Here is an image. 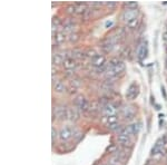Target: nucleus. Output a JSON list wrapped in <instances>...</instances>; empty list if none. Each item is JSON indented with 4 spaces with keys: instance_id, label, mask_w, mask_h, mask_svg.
Segmentation results:
<instances>
[{
    "instance_id": "1",
    "label": "nucleus",
    "mask_w": 167,
    "mask_h": 165,
    "mask_svg": "<svg viewBox=\"0 0 167 165\" xmlns=\"http://www.w3.org/2000/svg\"><path fill=\"white\" fill-rule=\"evenodd\" d=\"M137 14H138V11H137L136 9H126V10L123 12L121 18H123L126 22H128L130 20L137 18Z\"/></svg>"
},
{
    "instance_id": "2",
    "label": "nucleus",
    "mask_w": 167,
    "mask_h": 165,
    "mask_svg": "<svg viewBox=\"0 0 167 165\" xmlns=\"http://www.w3.org/2000/svg\"><path fill=\"white\" fill-rule=\"evenodd\" d=\"M73 136V128L69 127V126H66V127H62L60 133H59V137L62 141H67L69 140L70 137Z\"/></svg>"
},
{
    "instance_id": "3",
    "label": "nucleus",
    "mask_w": 167,
    "mask_h": 165,
    "mask_svg": "<svg viewBox=\"0 0 167 165\" xmlns=\"http://www.w3.org/2000/svg\"><path fill=\"white\" fill-rule=\"evenodd\" d=\"M105 64H106L105 56H103V55H96L93 58V65L95 67H98V68H100V67L105 66Z\"/></svg>"
},
{
    "instance_id": "4",
    "label": "nucleus",
    "mask_w": 167,
    "mask_h": 165,
    "mask_svg": "<svg viewBox=\"0 0 167 165\" xmlns=\"http://www.w3.org/2000/svg\"><path fill=\"white\" fill-rule=\"evenodd\" d=\"M62 65L65 67V69H68V70H71V69L76 68V66H77L76 60L74 58H71V57H68V58L65 59V62H64Z\"/></svg>"
},
{
    "instance_id": "5",
    "label": "nucleus",
    "mask_w": 167,
    "mask_h": 165,
    "mask_svg": "<svg viewBox=\"0 0 167 165\" xmlns=\"http://www.w3.org/2000/svg\"><path fill=\"white\" fill-rule=\"evenodd\" d=\"M137 95H138V89H137V86L135 85V84H133V85L129 86L126 96H127V98H129V99H134L135 97H137Z\"/></svg>"
},
{
    "instance_id": "6",
    "label": "nucleus",
    "mask_w": 167,
    "mask_h": 165,
    "mask_svg": "<svg viewBox=\"0 0 167 165\" xmlns=\"http://www.w3.org/2000/svg\"><path fill=\"white\" fill-rule=\"evenodd\" d=\"M146 54H147V45H146V43H142L139 45L138 51H137L138 58H139V59H144L145 57H146Z\"/></svg>"
},
{
    "instance_id": "7",
    "label": "nucleus",
    "mask_w": 167,
    "mask_h": 165,
    "mask_svg": "<svg viewBox=\"0 0 167 165\" xmlns=\"http://www.w3.org/2000/svg\"><path fill=\"white\" fill-rule=\"evenodd\" d=\"M104 113H105V115H107V117L114 116L116 114V108L110 104H106L105 107H104Z\"/></svg>"
},
{
    "instance_id": "8",
    "label": "nucleus",
    "mask_w": 167,
    "mask_h": 165,
    "mask_svg": "<svg viewBox=\"0 0 167 165\" xmlns=\"http://www.w3.org/2000/svg\"><path fill=\"white\" fill-rule=\"evenodd\" d=\"M164 140H158V141L156 142V144H155V146L153 147V149H152V153L155 155V154H157V153H160V152H162V149H163V146H164Z\"/></svg>"
},
{
    "instance_id": "9",
    "label": "nucleus",
    "mask_w": 167,
    "mask_h": 165,
    "mask_svg": "<svg viewBox=\"0 0 167 165\" xmlns=\"http://www.w3.org/2000/svg\"><path fill=\"white\" fill-rule=\"evenodd\" d=\"M117 142L121 145H127L130 143V137L128 135H118L117 136Z\"/></svg>"
},
{
    "instance_id": "10",
    "label": "nucleus",
    "mask_w": 167,
    "mask_h": 165,
    "mask_svg": "<svg viewBox=\"0 0 167 165\" xmlns=\"http://www.w3.org/2000/svg\"><path fill=\"white\" fill-rule=\"evenodd\" d=\"M54 91L57 92V93H62V92H65V85H64V82H60V80L55 82Z\"/></svg>"
},
{
    "instance_id": "11",
    "label": "nucleus",
    "mask_w": 167,
    "mask_h": 165,
    "mask_svg": "<svg viewBox=\"0 0 167 165\" xmlns=\"http://www.w3.org/2000/svg\"><path fill=\"white\" fill-rule=\"evenodd\" d=\"M64 59H62L61 55L60 54H55L54 56H52V64L54 65H60V64H64Z\"/></svg>"
},
{
    "instance_id": "12",
    "label": "nucleus",
    "mask_w": 167,
    "mask_h": 165,
    "mask_svg": "<svg viewBox=\"0 0 167 165\" xmlns=\"http://www.w3.org/2000/svg\"><path fill=\"white\" fill-rule=\"evenodd\" d=\"M55 39H56V43L57 44H62L66 39V36L64 32H57L56 36H55Z\"/></svg>"
},
{
    "instance_id": "13",
    "label": "nucleus",
    "mask_w": 167,
    "mask_h": 165,
    "mask_svg": "<svg viewBox=\"0 0 167 165\" xmlns=\"http://www.w3.org/2000/svg\"><path fill=\"white\" fill-rule=\"evenodd\" d=\"M68 118L71 121H76L78 118V113L75 110H68Z\"/></svg>"
},
{
    "instance_id": "14",
    "label": "nucleus",
    "mask_w": 167,
    "mask_h": 165,
    "mask_svg": "<svg viewBox=\"0 0 167 165\" xmlns=\"http://www.w3.org/2000/svg\"><path fill=\"white\" fill-rule=\"evenodd\" d=\"M127 26H128L130 29H135V28L138 26V18H135V19L128 21V22H127Z\"/></svg>"
},
{
    "instance_id": "15",
    "label": "nucleus",
    "mask_w": 167,
    "mask_h": 165,
    "mask_svg": "<svg viewBox=\"0 0 167 165\" xmlns=\"http://www.w3.org/2000/svg\"><path fill=\"white\" fill-rule=\"evenodd\" d=\"M125 6L127 7V9H136L137 8V2L133 1V2H125Z\"/></svg>"
},
{
    "instance_id": "16",
    "label": "nucleus",
    "mask_w": 167,
    "mask_h": 165,
    "mask_svg": "<svg viewBox=\"0 0 167 165\" xmlns=\"http://www.w3.org/2000/svg\"><path fill=\"white\" fill-rule=\"evenodd\" d=\"M107 123H108V125H110V124H116L117 123V116L116 115L107 117Z\"/></svg>"
},
{
    "instance_id": "17",
    "label": "nucleus",
    "mask_w": 167,
    "mask_h": 165,
    "mask_svg": "<svg viewBox=\"0 0 167 165\" xmlns=\"http://www.w3.org/2000/svg\"><path fill=\"white\" fill-rule=\"evenodd\" d=\"M67 12H68V14H75V12H76V7H75L74 4L68 6V7H67Z\"/></svg>"
},
{
    "instance_id": "18",
    "label": "nucleus",
    "mask_w": 167,
    "mask_h": 165,
    "mask_svg": "<svg viewBox=\"0 0 167 165\" xmlns=\"http://www.w3.org/2000/svg\"><path fill=\"white\" fill-rule=\"evenodd\" d=\"M70 41L71 43H74V41H77L78 40V35H76V34H71V36H70Z\"/></svg>"
},
{
    "instance_id": "19",
    "label": "nucleus",
    "mask_w": 167,
    "mask_h": 165,
    "mask_svg": "<svg viewBox=\"0 0 167 165\" xmlns=\"http://www.w3.org/2000/svg\"><path fill=\"white\" fill-rule=\"evenodd\" d=\"M116 145H112L110 146V147H108V148H107V151H108L109 153H113V152H115V151H116Z\"/></svg>"
},
{
    "instance_id": "20",
    "label": "nucleus",
    "mask_w": 167,
    "mask_h": 165,
    "mask_svg": "<svg viewBox=\"0 0 167 165\" xmlns=\"http://www.w3.org/2000/svg\"><path fill=\"white\" fill-rule=\"evenodd\" d=\"M51 132H52V140H55V137H56V133H55V128H52V130H51Z\"/></svg>"
},
{
    "instance_id": "21",
    "label": "nucleus",
    "mask_w": 167,
    "mask_h": 165,
    "mask_svg": "<svg viewBox=\"0 0 167 165\" xmlns=\"http://www.w3.org/2000/svg\"><path fill=\"white\" fill-rule=\"evenodd\" d=\"M108 6H110V7H114V6H116V4H115V2H108Z\"/></svg>"
},
{
    "instance_id": "22",
    "label": "nucleus",
    "mask_w": 167,
    "mask_h": 165,
    "mask_svg": "<svg viewBox=\"0 0 167 165\" xmlns=\"http://www.w3.org/2000/svg\"><path fill=\"white\" fill-rule=\"evenodd\" d=\"M164 40H165V41L167 43V34H165V35H164Z\"/></svg>"
},
{
    "instance_id": "23",
    "label": "nucleus",
    "mask_w": 167,
    "mask_h": 165,
    "mask_svg": "<svg viewBox=\"0 0 167 165\" xmlns=\"http://www.w3.org/2000/svg\"><path fill=\"white\" fill-rule=\"evenodd\" d=\"M166 34H167V27H166Z\"/></svg>"
},
{
    "instance_id": "24",
    "label": "nucleus",
    "mask_w": 167,
    "mask_h": 165,
    "mask_svg": "<svg viewBox=\"0 0 167 165\" xmlns=\"http://www.w3.org/2000/svg\"><path fill=\"white\" fill-rule=\"evenodd\" d=\"M166 52H167V48H166Z\"/></svg>"
}]
</instances>
